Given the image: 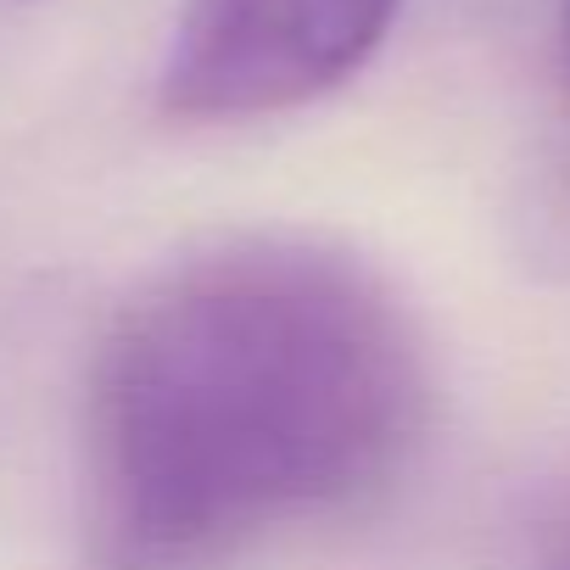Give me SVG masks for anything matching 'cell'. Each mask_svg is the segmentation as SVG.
Masks as SVG:
<instances>
[{
    "mask_svg": "<svg viewBox=\"0 0 570 570\" xmlns=\"http://www.w3.org/2000/svg\"><path fill=\"white\" fill-rule=\"evenodd\" d=\"M403 0H185L157 79L179 124L292 112L347 85Z\"/></svg>",
    "mask_w": 570,
    "mask_h": 570,
    "instance_id": "cell-2",
    "label": "cell"
},
{
    "mask_svg": "<svg viewBox=\"0 0 570 570\" xmlns=\"http://www.w3.org/2000/svg\"><path fill=\"white\" fill-rule=\"evenodd\" d=\"M431 425V353L364 257L235 235L163 263L107 320L79 431L90 570H229L381 498Z\"/></svg>",
    "mask_w": 570,
    "mask_h": 570,
    "instance_id": "cell-1",
    "label": "cell"
},
{
    "mask_svg": "<svg viewBox=\"0 0 570 570\" xmlns=\"http://www.w3.org/2000/svg\"><path fill=\"white\" fill-rule=\"evenodd\" d=\"M564 57H570V0H564Z\"/></svg>",
    "mask_w": 570,
    "mask_h": 570,
    "instance_id": "cell-3",
    "label": "cell"
}]
</instances>
